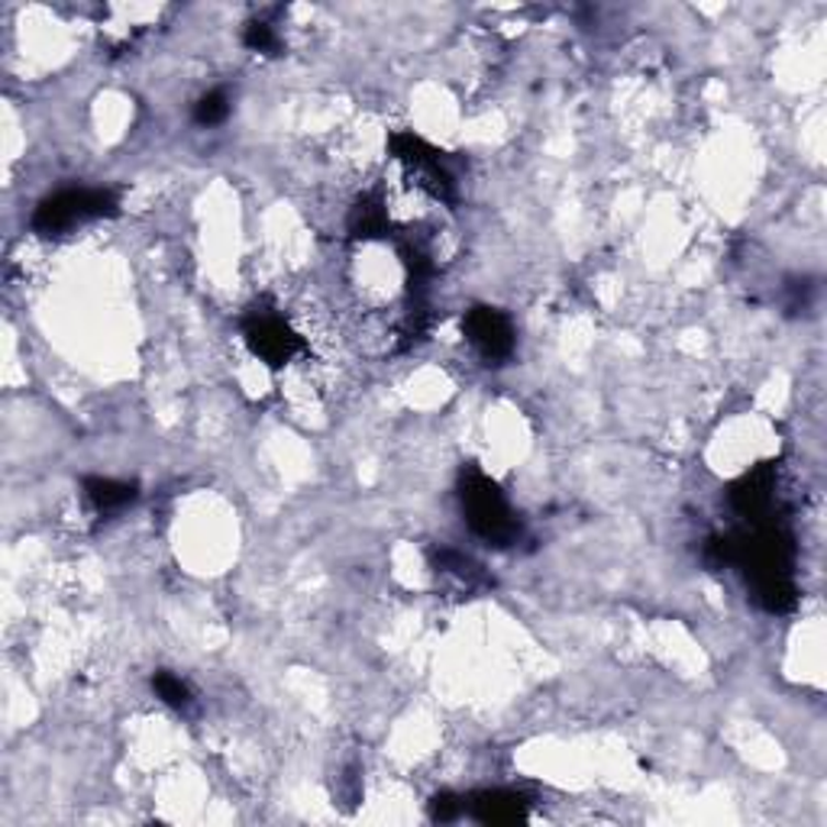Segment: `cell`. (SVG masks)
<instances>
[{
    "label": "cell",
    "mask_w": 827,
    "mask_h": 827,
    "mask_svg": "<svg viewBox=\"0 0 827 827\" xmlns=\"http://www.w3.org/2000/svg\"><path fill=\"white\" fill-rule=\"evenodd\" d=\"M459 498H462V511H466L469 527L482 540H489L495 547H507L517 537V521L501 495V489L485 472L466 469L459 479Z\"/></svg>",
    "instance_id": "obj_1"
},
{
    "label": "cell",
    "mask_w": 827,
    "mask_h": 827,
    "mask_svg": "<svg viewBox=\"0 0 827 827\" xmlns=\"http://www.w3.org/2000/svg\"><path fill=\"white\" fill-rule=\"evenodd\" d=\"M120 211V201L111 188H68L46 198L36 214H33V230L43 236H58L68 233L71 226L88 221H104Z\"/></svg>",
    "instance_id": "obj_2"
},
{
    "label": "cell",
    "mask_w": 827,
    "mask_h": 827,
    "mask_svg": "<svg viewBox=\"0 0 827 827\" xmlns=\"http://www.w3.org/2000/svg\"><path fill=\"white\" fill-rule=\"evenodd\" d=\"M243 339L253 349V356L272 369L294 362L304 353V336L278 311H253L243 324Z\"/></svg>",
    "instance_id": "obj_3"
},
{
    "label": "cell",
    "mask_w": 827,
    "mask_h": 827,
    "mask_svg": "<svg viewBox=\"0 0 827 827\" xmlns=\"http://www.w3.org/2000/svg\"><path fill=\"white\" fill-rule=\"evenodd\" d=\"M466 336L485 362H504L514 353V327L495 308H472L466 314Z\"/></svg>",
    "instance_id": "obj_4"
},
{
    "label": "cell",
    "mask_w": 827,
    "mask_h": 827,
    "mask_svg": "<svg viewBox=\"0 0 827 827\" xmlns=\"http://www.w3.org/2000/svg\"><path fill=\"white\" fill-rule=\"evenodd\" d=\"M469 812L476 822H485V825H514L527 818V802L514 792H479Z\"/></svg>",
    "instance_id": "obj_5"
},
{
    "label": "cell",
    "mask_w": 827,
    "mask_h": 827,
    "mask_svg": "<svg viewBox=\"0 0 827 827\" xmlns=\"http://www.w3.org/2000/svg\"><path fill=\"white\" fill-rule=\"evenodd\" d=\"M85 495H88V501H91V507H94V511H101V514H113V511H120V507L133 504V498H136V485L94 476V479H85Z\"/></svg>",
    "instance_id": "obj_6"
},
{
    "label": "cell",
    "mask_w": 827,
    "mask_h": 827,
    "mask_svg": "<svg viewBox=\"0 0 827 827\" xmlns=\"http://www.w3.org/2000/svg\"><path fill=\"white\" fill-rule=\"evenodd\" d=\"M153 692H156L159 702H166V705L178 708V712L191 705V689H188V682H181V679L171 675V672H156V675H153Z\"/></svg>",
    "instance_id": "obj_7"
},
{
    "label": "cell",
    "mask_w": 827,
    "mask_h": 827,
    "mask_svg": "<svg viewBox=\"0 0 827 827\" xmlns=\"http://www.w3.org/2000/svg\"><path fill=\"white\" fill-rule=\"evenodd\" d=\"M226 113H230V104H226V94L223 91H211V94H204L198 104H194V120L201 123V126H217L226 120Z\"/></svg>",
    "instance_id": "obj_8"
},
{
    "label": "cell",
    "mask_w": 827,
    "mask_h": 827,
    "mask_svg": "<svg viewBox=\"0 0 827 827\" xmlns=\"http://www.w3.org/2000/svg\"><path fill=\"white\" fill-rule=\"evenodd\" d=\"M243 43L253 49V53H278V36L276 30L269 26V23H262V20H256V23H249L246 26V33H243Z\"/></svg>",
    "instance_id": "obj_9"
},
{
    "label": "cell",
    "mask_w": 827,
    "mask_h": 827,
    "mask_svg": "<svg viewBox=\"0 0 827 827\" xmlns=\"http://www.w3.org/2000/svg\"><path fill=\"white\" fill-rule=\"evenodd\" d=\"M462 808L466 805L456 795H437L434 805H431V815H434V822H452V818H459Z\"/></svg>",
    "instance_id": "obj_10"
}]
</instances>
